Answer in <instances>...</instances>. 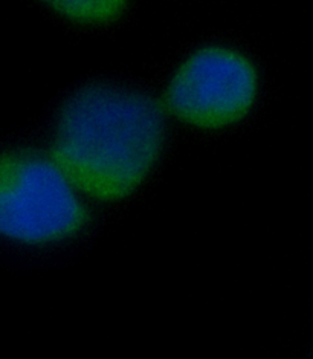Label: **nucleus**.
Masks as SVG:
<instances>
[{"mask_svg": "<svg viewBox=\"0 0 313 359\" xmlns=\"http://www.w3.org/2000/svg\"><path fill=\"white\" fill-rule=\"evenodd\" d=\"M164 142V109L153 97L120 83L92 81L63 101L50 153L80 191L113 201L146 179Z\"/></svg>", "mask_w": 313, "mask_h": 359, "instance_id": "nucleus-1", "label": "nucleus"}, {"mask_svg": "<svg viewBox=\"0 0 313 359\" xmlns=\"http://www.w3.org/2000/svg\"><path fill=\"white\" fill-rule=\"evenodd\" d=\"M90 211L53 153L15 147L0 153V238L48 245L75 236Z\"/></svg>", "mask_w": 313, "mask_h": 359, "instance_id": "nucleus-2", "label": "nucleus"}, {"mask_svg": "<svg viewBox=\"0 0 313 359\" xmlns=\"http://www.w3.org/2000/svg\"><path fill=\"white\" fill-rule=\"evenodd\" d=\"M257 92L258 71L248 54L226 43H207L176 67L164 100L182 121L214 129L246 115Z\"/></svg>", "mask_w": 313, "mask_h": 359, "instance_id": "nucleus-3", "label": "nucleus"}, {"mask_svg": "<svg viewBox=\"0 0 313 359\" xmlns=\"http://www.w3.org/2000/svg\"><path fill=\"white\" fill-rule=\"evenodd\" d=\"M50 6L77 20H107L120 14L125 2L121 0H66L53 2Z\"/></svg>", "mask_w": 313, "mask_h": 359, "instance_id": "nucleus-4", "label": "nucleus"}]
</instances>
